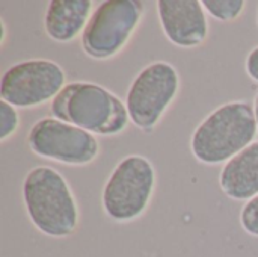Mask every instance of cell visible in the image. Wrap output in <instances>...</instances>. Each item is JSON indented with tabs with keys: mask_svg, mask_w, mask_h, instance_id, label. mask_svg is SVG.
I'll use <instances>...</instances> for the list:
<instances>
[{
	"mask_svg": "<svg viewBox=\"0 0 258 257\" xmlns=\"http://www.w3.org/2000/svg\"><path fill=\"white\" fill-rule=\"evenodd\" d=\"M18 123L20 118L15 108L0 100V141L5 142L8 138H11L18 129Z\"/></svg>",
	"mask_w": 258,
	"mask_h": 257,
	"instance_id": "13",
	"label": "cell"
},
{
	"mask_svg": "<svg viewBox=\"0 0 258 257\" xmlns=\"http://www.w3.org/2000/svg\"><path fill=\"white\" fill-rule=\"evenodd\" d=\"M91 12V0H53L44 18L45 32L57 42H70L83 33L92 17Z\"/></svg>",
	"mask_w": 258,
	"mask_h": 257,
	"instance_id": "11",
	"label": "cell"
},
{
	"mask_svg": "<svg viewBox=\"0 0 258 257\" xmlns=\"http://www.w3.org/2000/svg\"><path fill=\"white\" fill-rule=\"evenodd\" d=\"M257 132L252 106L246 101H230L213 111L197 127L190 148L200 162L218 165L254 144Z\"/></svg>",
	"mask_w": 258,
	"mask_h": 257,
	"instance_id": "2",
	"label": "cell"
},
{
	"mask_svg": "<svg viewBox=\"0 0 258 257\" xmlns=\"http://www.w3.org/2000/svg\"><path fill=\"white\" fill-rule=\"evenodd\" d=\"M65 88L62 67L47 59H30L8 68L2 77V100L14 108H33L54 100Z\"/></svg>",
	"mask_w": 258,
	"mask_h": 257,
	"instance_id": "7",
	"label": "cell"
},
{
	"mask_svg": "<svg viewBox=\"0 0 258 257\" xmlns=\"http://www.w3.org/2000/svg\"><path fill=\"white\" fill-rule=\"evenodd\" d=\"M156 186L153 164L141 156L124 158L112 171L103 189V209L109 218L127 223L139 218L148 208Z\"/></svg>",
	"mask_w": 258,
	"mask_h": 257,
	"instance_id": "4",
	"label": "cell"
},
{
	"mask_svg": "<svg viewBox=\"0 0 258 257\" xmlns=\"http://www.w3.org/2000/svg\"><path fill=\"white\" fill-rule=\"evenodd\" d=\"M23 200L32 224L50 238H68L79 226V209L63 176L50 167L30 170L23 183Z\"/></svg>",
	"mask_w": 258,
	"mask_h": 257,
	"instance_id": "1",
	"label": "cell"
},
{
	"mask_svg": "<svg viewBox=\"0 0 258 257\" xmlns=\"http://www.w3.org/2000/svg\"><path fill=\"white\" fill-rule=\"evenodd\" d=\"M157 12L166 38L178 47L201 45L209 33L204 6L198 0H160Z\"/></svg>",
	"mask_w": 258,
	"mask_h": 257,
	"instance_id": "9",
	"label": "cell"
},
{
	"mask_svg": "<svg viewBox=\"0 0 258 257\" xmlns=\"http://www.w3.org/2000/svg\"><path fill=\"white\" fill-rule=\"evenodd\" d=\"M51 114L89 133L118 135L128 124L127 106L112 91L89 82H74L51 101Z\"/></svg>",
	"mask_w": 258,
	"mask_h": 257,
	"instance_id": "3",
	"label": "cell"
},
{
	"mask_svg": "<svg viewBox=\"0 0 258 257\" xmlns=\"http://www.w3.org/2000/svg\"><path fill=\"white\" fill-rule=\"evenodd\" d=\"M201 3L210 15L222 21L236 20L245 9L243 0H204Z\"/></svg>",
	"mask_w": 258,
	"mask_h": 257,
	"instance_id": "12",
	"label": "cell"
},
{
	"mask_svg": "<svg viewBox=\"0 0 258 257\" xmlns=\"http://www.w3.org/2000/svg\"><path fill=\"white\" fill-rule=\"evenodd\" d=\"M254 112H255V120H257V127H258V95H257V100H255V109H254Z\"/></svg>",
	"mask_w": 258,
	"mask_h": 257,
	"instance_id": "16",
	"label": "cell"
},
{
	"mask_svg": "<svg viewBox=\"0 0 258 257\" xmlns=\"http://www.w3.org/2000/svg\"><path fill=\"white\" fill-rule=\"evenodd\" d=\"M246 71L251 79L258 82V47H255L246 58Z\"/></svg>",
	"mask_w": 258,
	"mask_h": 257,
	"instance_id": "15",
	"label": "cell"
},
{
	"mask_svg": "<svg viewBox=\"0 0 258 257\" xmlns=\"http://www.w3.org/2000/svg\"><path fill=\"white\" fill-rule=\"evenodd\" d=\"M144 12L139 0H107L92 14L82 33L83 50L95 59L116 56L136 30Z\"/></svg>",
	"mask_w": 258,
	"mask_h": 257,
	"instance_id": "5",
	"label": "cell"
},
{
	"mask_svg": "<svg viewBox=\"0 0 258 257\" xmlns=\"http://www.w3.org/2000/svg\"><path fill=\"white\" fill-rule=\"evenodd\" d=\"M219 185L233 200H251L258 195V142L230 159L221 174Z\"/></svg>",
	"mask_w": 258,
	"mask_h": 257,
	"instance_id": "10",
	"label": "cell"
},
{
	"mask_svg": "<svg viewBox=\"0 0 258 257\" xmlns=\"http://www.w3.org/2000/svg\"><path fill=\"white\" fill-rule=\"evenodd\" d=\"M242 227L246 233L258 238V195L251 198L242 209L240 215Z\"/></svg>",
	"mask_w": 258,
	"mask_h": 257,
	"instance_id": "14",
	"label": "cell"
},
{
	"mask_svg": "<svg viewBox=\"0 0 258 257\" xmlns=\"http://www.w3.org/2000/svg\"><path fill=\"white\" fill-rule=\"evenodd\" d=\"M27 142L41 158L77 167L91 164L100 151L92 133L57 118H42L33 124Z\"/></svg>",
	"mask_w": 258,
	"mask_h": 257,
	"instance_id": "8",
	"label": "cell"
},
{
	"mask_svg": "<svg viewBox=\"0 0 258 257\" xmlns=\"http://www.w3.org/2000/svg\"><path fill=\"white\" fill-rule=\"evenodd\" d=\"M180 76L174 65L159 61L147 65L132 82L127 92V112L141 130H153L174 101Z\"/></svg>",
	"mask_w": 258,
	"mask_h": 257,
	"instance_id": "6",
	"label": "cell"
}]
</instances>
